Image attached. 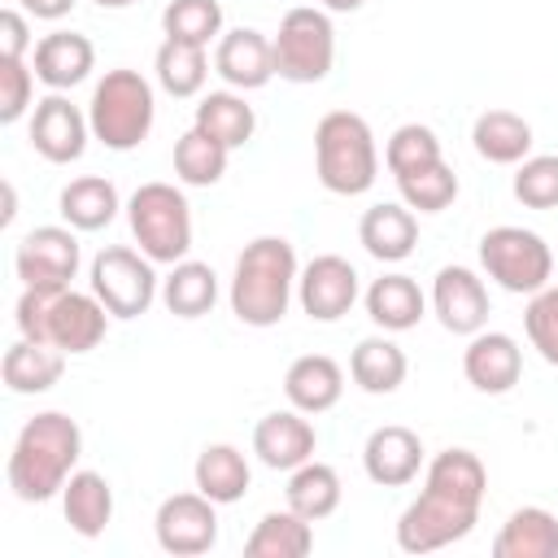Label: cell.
<instances>
[{"mask_svg":"<svg viewBox=\"0 0 558 558\" xmlns=\"http://www.w3.org/2000/svg\"><path fill=\"white\" fill-rule=\"evenodd\" d=\"M488 493V471L471 449H440L427 471L418 497L397 519V549L405 554H436L480 523V506Z\"/></svg>","mask_w":558,"mask_h":558,"instance_id":"obj_1","label":"cell"},{"mask_svg":"<svg viewBox=\"0 0 558 558\" xmlns=\"http://www.w3.org/2000/svg\"><path fill=\"white\" fill-rule=\"evenodd\" d=\"M83 458V432L65 410H39L22 423L13 449H9V488L17 501H52L61 497L65 480L78 471Z\"/></svg>","mask_w":558,"mask_h":558,"instance_id":"obj_2","label":"cell"},{"mask_svg":"<svg viewBox=\"0 0 558 558\" xmlns=\"http://www.w3.org/2000/svg\"><path fill=\"white\" fill-rule=\"evenodd\" d=\"M296 248L283 235H257L240 248L235 270H231V314L244 327H275L283 323L292 292H296Z\"/></svg>","mask_w":558,"mask_h":558,"instance_id":"obj_3","label":"cell"},{"mask_svg":"<svg viewBox=\"0 0 558 558\" xmlns=\"http://www.w3.org/2000/svg\"><path fill=\"white\" fill-rule=\"evenodd\" d=\"M314 170L331 196H362L379 179V148L371 122L353 109H331L314 126Z\"/></svg>","mask_w":558,"mask_h":558,"instance_id":"obj_4","label":"cell"},{"mask_svg":"<svg viewBox=\"0 0 558 558\" xmlns=\"http://www.w3.org/2000/svg\"><path fill=\"white\" fill-rule=\"evenodd\" d=\"M87 122H92V140H100L109 153H131L148 140L153 122H157V96L153 83L140 70H105V78L92 87L87 100Z\"/></svg>","mask_w":558,"mask_h":558,"instance_id":"obj_5","label":"cell"},{"mask_svg":"<svg viewBox=\"0 0 558 558\" xmlns=\"http://www.w3.org/2000/svg\"><path fill=\"white\" fill-rule=\"evenodd\" d=\"M126 222L140 253L157 266H174L192 253V205L174 183H140L126 201Z\"/></svg>","mask_w":558,"mask_h":558,"instance_id":"obj_6","label":"cell"},{"mask_svg":"<svg viewBox=\"0 0 558 558\" xmlns=\"http://www.w3.org/2000/svg\"><path fill=\"white\" fill-rule=\"evenodd\" d=\"M275 48V74L288 83H323L336 65V26L331 13L318 4H296L279 17V31L270 35Z\"/></svg>","mask_w":558,"mask_h":558,"instance_id":"obj_7","label":"cell"},{"mask_svg":"<svg viewBox=\"0 0 558 558\" xmlns=\"http://www.w3.org/2000/svg\"><path fill=\"white\" fill-rule=\"evenodd\" d=\"M480 266L484 275L514 296H532L554 279V253L549 244L527 227H493L480 235Z\"/></svg>","mask_w":558,"mask_h":558,"instance_id":"obj_8","label":"cell"},{"mask_svg":"<svg viewBox=\"0 0 558 558\" xmlns=\"http://www.w3.org/2000/svg\"><path fill=\"white\" fill-rule=\"evenodd\" d=\"M157 262L153 257H144V253H135V248H126V244H109V248H100L96 257H92V270H87V279H92V292L105 301V310L113 314V318H140V314H148V305L157 301V270H153Z\"/></svg>","mask_w":558,"mask_h":558,"instance_id":"obj_9","label":"cell"},{"mask_svg":"<svg viewBox=\"0 0 558 558\" xmlns=\"http://www.w3.org/2000/svg\"><path fill=\"white\" fill-rule=\"evenodd\" d=\"M83 266V248L74 227H35L17 240L13 248V270L22 279V288H70V279Z\"/></svg>","mask_w":558,"mask_h":558,"instance_id":"obj_10","label":"cell"},{"mask_svg":"<svg viewBox=\"0 0 558 558\" xmlns=\"http://www.w3.org/2000/svg\"><path fill=\"white\" fill-rule=\"evenodd\" d=\"M157 545L174 558H196L218 545V501H209L201 488L196 493H174L157 506L153 519Z\"/></svg>","mask_w":558,"mask_h":558,"instance_id":"obj_11","label":"cell"},{"mask_svg":"<svg viewBox=\"0 0 558 558\" xmlns=\"http://www.w3.org/2000/svg\"><path fill=\"white\" fill-rule=\"evenodd\" d=\"M357 270L340 253H318L296 275V301L314 323H340L357 305Z\"/></svg>","mask_w":558,"mask_h":558,"instance_id":"obj_12","label":"cell"},{"mask_svg":"<svg viewBox=\"0 0 558 558\" xmlns=\"http://www.w3.org/2000/svg\"><path fill=\"white\" fill-rule=\"evenodd\" d=\"M87 140H92V122L65 92H48L44 100H35V109H31V148L44 161H52V166L78 161L87 153Z\"/></svg>","mask_w":558,"mask_h":558,"instance_id":"obj_13","label":"cell"},{"mask_svg":"<svg viewBox=\"0 0 558 558\" xmlns=\"http://www.w3.org/2000/svg\"><path fill=\"white\" fill-rule=\"evenodd\" d=\"M432 314L453 336H475L488 323V288L471 266H440L432 279Z\"/></svg>","mask_w":558,"mask_h":558,"instance_id":"obj_14","label":"cell"},{"mask_svg":"<svg viewBox=\"0 0 558 558\" xmlns=\"http://www.w3.org/2000/svg\"><path fill=\"white\" fill-rule=\"evenodd\" d=\"M214 74L235 92H257L275 78V48L270 35L257 26L222 31L214 44Z\"/></svg>","mask_w":558,"mask_h":558,"instance_id":"obj_15","label":"cell"},{"mask_svg":"<svg viewBox=\"0 0 558 558\" xmlns=\"http://www.w3.org/2000/svg\"><path fill=\"white\" fill-rule=\"evenodd\" d=\"M462 375L475 392L484 397H501L519 384L523 375V349L514 336L506 331H475L462 349Z\"/></svg>","mask_w":558,"mask_h":558,"instance_id":"obj_16","label":"cell"},{"mask_svg":"<svg viewBox=\"0 0 558 558\" xmlns=\"http://www.w3.org/2000/svg\"><path fill=\"white\" fill-rule=\"evenodd\" d=\"M318 449V432L301 410H270L253 427V453L270 471H296Z\"/></svg>","mask_w":558,"mask_h":558,"instance_id":"obj_17","label":"cell"},{"mask_svg":"<svg viewBox=\"0 0 558 558\" xmlns=\"http://www.w3.org/2000/svg\"><path fill=\"white\" fill-rule=\"evenodd\" d=\"M362 471L379 488H405L410 480H418V471H423V440H418V432H410L401 423L375 427L366 436V445H362Z\"/></svg>","mask_w":558,"mask_h":558,"instance_id":"obj_18","label":"cell"},{"mask_svg":"<svg viewBox=\"0 0 558 558\" xmlns=\"http://www.w3.org/2000/svg\"><path fill=\"white\" fill-rule=\"evenodd\" d=\"M109 310L96 292H74L65 288L52 305V318H48V340L61 349V353H92L105 331H109Z\"/></svg>","mask_w":558,"mask_h":558,"instance_id":"obj_19","label":"cell"},{"mask_svg":"<svg viewBox=\"0 0 558 558\" xmlns=\"http://www.w3.org/2000/svg\"><path fill=\"white\" fill-rule=\"evenodd\" d=\"M31 70L48 92H70L96 70V44L78 31H48L35 44Z\"/></svg>","mask_w":558,"mask_h":558,"instance_id":"obj_20","label":"cell"},{"mask_svg":"<svg viewBox=\"0 0 558 558\" xmlns=\"http://www.w3.org/2000/svg\"><path fill=\"white\" fill-rule=\"evenodd\" d=\"M283 397L301 414H327L344 397V371L327 353H305L283 371Z\"/></svg>","mask_w":558,"mask_h":558,"instance_id":"obj_21","label":"cell"},{"mask_svg":"<svg viewBox=\"0 0 558 558\" xmlns=\"http://www.w3.org/2000/svg\"><path fill=\"white\" fill-rule=\"evenodd\" d=\"M357 240L375 262H405L418 244V218L410 205H397V201L371 205L357 222Z\"/></svg>","mask_w":558,"mask_h":558,"instance_id":"obj_22","label":"cell"},{"mask_svg":"<svg viewBox=\"0 0 558 558\" xmlns=\"http://www.w3.org/2000/svg\"><path fill=\"white\" fill-rule=\"evenodd\" d=\"M362 305H366V318L384 331H410L418 327V318L427 314V296L418 288V279L392 270V275H379L366 292H362Z\"/></svg>","mask_w":558,"mask_h":558,"instance_id":"obj_23","label":"cell"},{"mask_svg":"<svg viewBox=\"0 0 558 558\" xmlns=\"http://www.w3.org/2000/svg\"><path fill=\"white\" fill-rule=\"evenodd\" d=\"M61 514L70 523V532H78L83 541L105 536V527L113 523V488L100 471H74L61 488Z\"/></svg>","mask_w":558,"mask_h":558,"instance_id":"obj_24","label":"cell"},{"mask_svg":"<svg viewBox=\"0 0 558 558\" xmlns=\"http://www.w3.org/2000/svg\"><path fill=\"white\" fill-rule=\"evenodd\" d=\"M493 558H558V514L545 506H519L493 536Z\"/></svg>","mask_w":558,"mask_h":558,"instance_id":"obj_25","label":"cell"},{"mask_svg":"<svg viewBox=\"0 0 558 558\" xmlns=\"http://www.w3.org/2000/svg\"><path fill=\"white\" fill-rule=\"evenodd\" d=\"M65 371V353L57 344H35V340H13L4 349V362H0V379L9 392L17 397H39L48 392Z\"/></svg>","mask_w":558,"mask_h":558,"instance_id":"obj_26","label":"cell"},{"mask_svg":"<svg viewBox=\"0 0 558 558\" xmlns=\"http://www.w3.org/2000/svg\"><path fill=\"white\" fill-rule=\"evenodd\" d=\"M192 480H196V488H201L209 501L235 506V501L248 493V484H253V466H248L244 449H235V445H227V440H214V445H205V449L196 453Z\"/></svg>","mask_w":558,"mask_h":558,"instance_id":"obj_27","label":"cell"},{"mask_svg":"<svg viewBox=\"0 0 558 558\" xmlns=\"http://www.w3.org/2000/svg\"><path fill=\"white\" fill-rule=\"evenodd\" d=\"M192 126L235 153V148H244V144L253 140L257 113H253V105L244 100V92L222 87V92H205V96H201V105H196V113H192Z\"/></svg>","mask_w":558,"mask_h":558,"instance_id":"obj_28","label":"cell"},{"mask_svg":"<svg viewBox=\"0 0 558 558\" xmlns=\"http://www.w3.org/2000/svg\"><path fill=\"white\" fill-rule=\"evenodd\" d=\"M471 144L493 166H519L532 157V122L514 109H484L471 126Z\"/></svg>","mask_w":558,"mask_h":558,"instance_id":"obj_29","label":"cell"},{"mask_svg":"<svg viewBox=\"0 0 558 558\" xmlns=\"http://www.w3.org/2000/svg\"><path fill=\"white\" fill-rule=\"evenodd\" d=\"M57 209H61L65 227H74V231H105L118 218L122 201H118V187L105 174H83V179H70L61 187Z\"/></svg>","mask_w":558,"mask_h":558,"instance_id":"obj_30","label":"cell"},{"mask_svg":"<svg viewBox=\"0 0 558 558\" xmlns=\"http://www.w3.org/2000/svg\"><path fill=\"white\" fill-rule=\"evenodd\" d=\"M405 371H410L405 349H401L397 340H388V336H366V340H357V349L349 353V375H353V384H357L362 392H371V397L397 392V388L405 384Z\"/></svg>","mask_w":558,"mask_h":558,"instance_id":"obj_31","label":"cell"},{"mask_svg":"<svg viewBox=\"0 0 558 558\" xmlns=\"http://www.w3.org/2000/svg\"><path fill=\"white\" fill-rule=\"evenodd\" d=\"M314 549V523L288 510H266L244 541L248 558H305Z\"/></svg>","mask_w":558,"mask_h":558,"instance_id":"obj_32","label":"cell"},{"mask_svg":"<svg viewBox=\"0 0 558 558\" xmlns=\"http://www.w3.org/2000/svg\"><path fill=\"white\" fill-rule=\"evenodd\" d=\"M161 301H166V310L174 318H201V314H209L214 301H218V275H214V266L209 262H192V257L174 262L170 275L161 279Z\"/></svg>","mask_w":558,"mask_h":558,"instance_id":"obj_33","label":"cell"},{"mask_svg":"<svg viewBox=\"0 0 558 558\" xmlns=\"http://www.w3.org/2000/svg\"><path fill=\"white\" fill-rule=\"evenodd\" d=\"M288 506L301 514V519H310V523H323L327 514H336L340 510V497H344V488H340V475H336V466H327V462H301L296 471H288Z\"/></svg>","mask_w":558,"mask_h":558,"instance_id":"obj_34","label":"cell"},{"mask_svg":"<svg viewBox=\"0 0 558 558\" xmlns=\"http://www.w3.org/2000/svg\"><path fill=\"white\" fill-rule=\"evenodd\" d=\"M153 74H157V87L174 100H187V96H201L205 92V78H209V57L201 44H179V39H161L157 57H153Z\"/></svg>","mask_w":558,"mask_h":558,"instance_id":"obj_35","label":"cell"},{"mask_svg":"<svg viewBox=\"0 0 558 558\" xmlns=\"http://www.w3.org/2000/svg\"><path fill=\"white\" fill-rule=\"evenodd\" d=\"M227 157H231V148H222L218 140H209L196 126H187L174 140V174L187 187H214L227 174Z\"/></svg>","mask_w":558,"mask_h":558,"instance_id":"obj_36","label":"cell"},{"mask_svg":"<svg viewBox=\"0 0 558 558\" xmlns=\"http://www.w3.org/2000/svg\"><path fill=\"white\" fill-rule=\"evenodd\" d=\"M436 161H445L440 135H436L432 126H423V122H401V126L388 135V144H384V166H388L392 179H405V174L427 170V166H436Z\"/></svg>","mask_w":558,"mask_h":558,"instance_id":"obj_37","label":"cell"},{"mask_svg":"<svg viewBox=\"0 0 558 558\" xmlns=\"http://www.w3.org/2000/svg\"><path fill=\"white\" fill-rule=\"evenodd\" d=\"M161 35L209 48L222 35V4L218 0H170L161 9Z\"/></svg>","mask_w":558,"mask_h":558,"instance_id":"obj_38","label":"cell"},{"mask_svg":"<svg viewBox=\"0 0 558 558\" xmlns=\"http://www.w3.org/2000/svg\"><path fill=\"white\" fill-rule=\"evenodd\" d=\"M397 192H401V205H410L414 214H440L458 201V174L445 161H436L427 170L397 179Z\"/></svg>","mask_w":558,"mask_h":558,"instance_id":"obj_39","label":"cell"},{"mask_svg":"<svg viewBox=\"0 0 558 558\" xmlns=\"http://www.w3.org/2000/svg\"><path fill=\"white\" fill-rule=\"evenodd\" d=\"M514 201L527 209H558V153H532L514 166Z\"/></svg>","mask_w":558,"mask_h":558,"instance_id":"obj_40","label":"cell"},{"mask_svg":"<svg viewBox=\"0 0 558 558\" xmlns=\"http://www.w3.org/2000/svg\"><path fill=\"white\" fill-rule=\"evenodd\" d=\"M523 331H527L532 349H536L549 366H558V283H545L541 292L527 296Z\"/></svg>","mask_w":558,"mask_h":558,"instance_id":"obj_41","label":"cell"},{"mask_svg":"<svg viewBox=\"0 0 558 558\" xmlns=\"http://www.w3.org/2000/svg\"><path fill=\"white\" fill-rule=\"evenodd\" d=\"M61 292H65V288H44V283L22 288V296H17V305H13L17 336H26V340H35V344H52V340H48V318H52V305H57Z\"/></svg>","mask_w":558,"mask_h":558,"instance_id":"obj_42","label":"cell"},{"mask_svg":"<svg viewBox=\"0 0 558 558\" xmlns=\"http://www.w3.org/2000/svg\"><path fill=\"white\" fill-rule=\"evenodd\" d=\"M35 96V70L26 61H0V122L13 126L31 105Z\"/></svg>","mask_w":558,"mask_h":558,"instance_id":"obj_43","label":"cell"},{"mask_svg":"<svg viewBox=\"0 0 558 558\" xmlns=\"http://www.w3.org/2000/svg\"><path fill=\"white\" fill-rule=\"evenodd\" d=\"M35 48L26 13L22 9H4L0 13V61H26V52Z\"/></svg>","mask_w":558,"mask_h":558,"instance_id":"obj_44","label":"cell"},{"mask_svg":"<svg viewBox=\"0 0 558 558\" xmlns=\"http://www.w3.org/2000/svg\"><path fill=\"white\" fill-rule=\"evenodd\" d=\"M17 4H22V13H31L39 22H61L78 0H17Z\"/></svg>","mask_w":558,"mask_h":558,"instance_id":"obj_45","label":"cell"},{"mask_svg":"<svg viewBox=\"0 0 558 558\" xmlns=\"http://www.w3.org/2000/svg\"><path fill=\"white\" fill-rule=\"evenodd\" d=\"M318 9H327V13H357L366 0H314Z\"/></svg>","mask_w":558,"mask_h":558,"instance_id":"obj_46","label":"cell"},{"mask_svg":"<svg viewBox=\"0 0 558 558\" xmlns=\"http://www.w3.org/2000/svg\"><path fill=\"white\" fill-rule=\"evenodd\" d=\"M13 214H17V196H13V183H4V214H0V222L9 227V222H13Z\"/></svg>","mask_w":558,"mask_h":558,"instance_id":"obj_47","label":"cell"},{"mask_svg":"<svg viewBox=\"0 0 558 558\" xmlns=\"http://www.w3.org/2000/svg\"><path fill=\"white\" fill-rule=\"evenodd\" d=\"M96 4H100V9H131L135 0H96Z\"/></svg>","mask_w":558,"mask_h":558,"instance_id":"obj_48","label":"cell"}]
</instances>
